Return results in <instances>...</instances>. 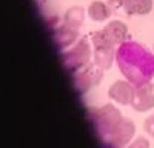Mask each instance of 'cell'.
<instances>
[{"mask_svg": "<svg viewBox=\"0 0 154 148\" xmlns=\"http://www.w3.org/2000/svg\"><path fill=\"white\" fill-rule=\"evenodd\" d=\"M116 62L123 77L134 86L148 83L154 77V55L142 43L123 42L116 52Z\"/></svg>", "mask_w": 154, "mask_h": 148, "instance_id": "obj_1", "label": "cell"}, {"mask_svg": "<svg viewBox=\"0 0 154 148\" xmlns=\"http://www.w3.org/2000/svg\"><path fill=\"white\" fill-rule=\"evenodd\" d=\"M89 116L95 125L98 136L104 144L108 142L111 135L114 133L117 126L122 123L123 116L113 104H105L102 107H95L89 110Z\"/></svg>", "mask_w": 154, "mask_h": 148, "instance_id": "obj_2", "label": "cell"}, {"mask_svg": "<svg viewBox=\"0 0 154 148\" xmlns=\"http://www.w3.org/2000/svg\"><path fill=\"white\" fill-rule=\"evenodd\" d=\"M91 56H92V46L88 37H80L71 48L62 51V62L68 71L77 73L91 62Z\"/></svg>", "mask_w": 154, "mask_h": 148, "instance_id": "obj_3", "label": "cell"}, {"mask_svg": "<svg viewBox=\"0 0 154 148\" xmlns=\"http://www.w3.org/2000/svg\"><path fill=\"white\" fill-rule=\"evenodd\" d=\"M91 40L94 45V62L101 67L104 71L110 70L116 61L117 46L108 39L104 30H98L91 34Z\"/></svg>", "mask_w": 154, "mask_h": 148, "instance_id": "obj_4", "label": "cell"}, {"mask_svg": "<svg viewBox=\"0 0 154 148\" xmlns=\"http://www.w3.org/2000/svg\"><path fill=\"white\" fill-rule=\"evenodd\" d=\"M104 77V70L95 62H89L86 67L74 73V86L80 93H88L91 89L96 88Z\"/></svg>", "mask_w": 154, "mask_h": 148, "instance_id": "obj_5", "label": "cell"}, {"mask_svg": "<svg viewBox=\"0 0 154 148\" xmlns=\"http://www.w3.org/2000/svg\"><path fill=\"white\" fill-rule=\"evenodd\" d=\"M131 107L138 113H147L154 108V86L151 82L135 86L134 99L131 102Z\"/></svg>", "mask_w": 154, "mask_h": 148, "instance_id": "obj_6", "label": "cell"}, {"mask_svg": "<svg viewBox=\"0 0 154 148\" xmlns=\"http://www.w3.org/2000/svg\"><path fill=\"white\" fill-rule=\"evenodd\" d=\"M135 86L128 80H117L108 88V96L120 105H131L134 99Z\"/></svg>", "mask_w": 154, "mask_h": 148, "instance_id": "obj_7", "label": "cell"}, {"mask_svg": "<svg viewBox=\"0 0 154 148\" xmlns=\"http://www.w3.org/2000/svg\"><path fill=\"white\" fill-rule=\"evenodd\" d=\"M79 39H80L79 30L71 27V25H68L67 22H62L55 30V42H57V46L61 51H65V49L71 48Z\"/></svg>", "mask_w": 154, "mask_h": 148, "instance_id": "obj_8", "label": "cell"}, {"mask_svg": "<svg viewBox=\"0 0 154 148\" xmlns=\"http://www.w3.org/2000/svg\"><path fill=\"white\" fill-rule=\"evenodd\" d=\"M102 30L117 48L128 40V25L122 21H111Z\"/></svg>", "mask_w": 154, "mask_h": 148, "instance_id": "obj_9", "label": "cell"}, {"mask_svg": "<svg viewBox=\"0 0 154 148\" xmlns=\"http://www.w3.org/2000/svg\"><path fill=\"white\" fill-rule=\"evenodd\" d=\"M154 0H123V9L126 15L141 17L153 11Z\"/></svg>", "mask_w": 154, "mask_h": 148, "instance_id": "obj_10", "label": "cell"}, {"mask_svg": "<svg viewBox=\"0 0 154 148\" xmlns=\"http://www.w3.org/2000/svg\"><path fill=\"white\" fill-rule=\"evenodd\" d=\"M113 15V9L108 3H104L101 0H95L88 8V17L95 22H104Z\"/></svg>", "mask_w": 154, "mask_h": 148, "instance_id": "obj_11", "label": "cell"}, {"mask_svg": "<svg viewBox=\"0 0 154 148\" xmlns=\"http://www.w3.org/2000/svg\"><path fill=\"white\" fill-rule=\"evenodd\" d=\"M83 21H85V9L82 6H71L64 14V22H67L68 25L74 27L77 30H80V27L83 25Z\"/></svg>", "mask_w": 154, "mask_h": 148, "instance_id": "obj_12", "label": "cell"}, {"mask_svg": "<svg viewBox=\"0 0 154 148\" xmlns=\"http://www.w3.org/2000/svg\"><path fill=\"white\" fill-rule=\"evenodd\" d=\"M125 148H150V141L145 136H138L136 139H134L128 147Z\"/></svg>", "mask_w": 154, "mask_h": 148, "instance_id": "obj_13", "label": "cell"}, {"mask_svg": "<svg viewBox=\"0 0 154 148\" xmlns=\"http://www.w3.org/2000/svg\"><path fill=\"white\" fill-rule=\"evenodd\" d=\"M144 129H145V132L154 139V116H150V117L145 119V122H144Z\"/></svg>", "mask_w": 154, "mask_h": 148, "instance_id": "obj_14", "label": "cell"}]
</instances>
